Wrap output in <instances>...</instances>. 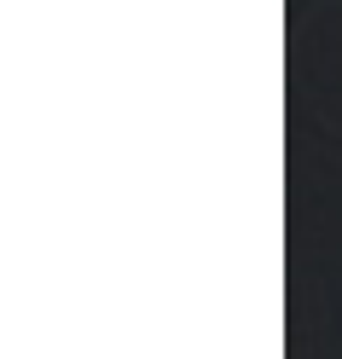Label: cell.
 Returning a JSON list of instances; mask_svg holds the SVG:
<instances>
[]
</instances>
